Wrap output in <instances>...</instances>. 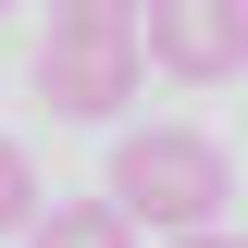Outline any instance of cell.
<instances>
[{"mask_svg": "<svg viewBox=\"0 0 248 248\" xmlns=\"http://www.w3.org/2000/svg\"><path fill=\"white\" fill-rule=\"evenodd\" d=\"M99 199H124L149 236H211L223 199H236V174H223V149L199 137V124H124V137H112V174H99Z\"/></svg>", "mask_w": 248, "mask_h": 248, "instance_id": "6da1fadb", "label": "cell"}, {"mask_svg": "<svg viewBox=\"0 0 248 248\" xmlns=\"http://www.w3.org/2000/svg\"><path fill=\"white\" fill-rule=\"evenodd\" d=\"M137 75H149V37H124V25H50L37 37V99L62 124H112L137 99Z\"/></svg>", "mask_w": 248, "mask_h": 248, "instance_id": "7a4b0ae2", "label": "cell"}, {"mask_svg": "<svg viewBox=\"0 0 248 248\" xmlns=\"http://www.w3.org/2000/svg\"><path fill=\"white\" fill-rule=\"evenodd\" d=\"M149 75H186V87H223L248 62V0H149Z\"/></svg>", "mask_w": 248, "mask_h": 248, "instance_id": "3957f363", "label": "cell"}, {"mask_svg": "<svg viewBox=\"0 0 248 248\" xmlns=\"http://www.w3.org/2000/svg\"><path fill=\"white\" fill-rule=\"evenodd\" d=\"M149 223L124 211V199H50V223H37L25 248H137Z\"/></svg>", "mask_w": 248, "mask_h": 248, "instance_id": "277c9868", "label": "cell"}, {"mask_svg": "<svg viewBox=\"0 0 248 248\" xmlns=\"http://www.w3.org/2000/svg\"><path fill=\"white\" fill-rule=\"evenodd\" d=\"M37 223H50V211H37V161L0 137V236H37Z\"/></svg>", "mask_w": 248, "mask_h": 248, "instance_id": "5b68a950", "label": "cell"}, {"mask_svg": "<svg viewBox=\"0 0 248 248\" xmlns=\"http://www.w3.org/2000/svg\"><path fill=\"white\" fill-rule=\"evenodd\" d=\"M50 25H124V37H137L149 0H50Z\"/></svg>", "mask_w": 248, "mask_h": 248, "instance_id": "8992f818", "label": "cell"}, {"mask_svg": "<svg viewBox=\"0 0 248 248\" xmlns=\"http://www.w3.org/2000/svg\"><path fill=\"white\" fill-rule=\"evenodd\" d=\"M161 248H248V236H223V223H211V236H161Z\"/></svg>", "mask_w": 248, "mask_h": 248, "instance_id": "52a82bcc", "label": "cell"}, {"mask_svg": "<svg viewBox=\"0 0 248 248\" xmlns=\"http://www.w3.org/2000/svg\"><path fill=\"white\" fill-rule=\"evenodd\" d=\"M0 13H13V0H0Z\"/></svg>", "mask_w": 248, "mask_h": 248, "instance_id": "ba28073f", "label": "cell"}]
</instances>
